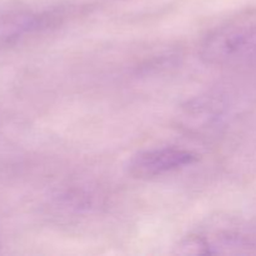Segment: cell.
Listing matches in <instances>:
<instances>
[{
	"label": "cell",
	"instance_id": "6da1fadb",
	"mask_svg": "<svg viewBox=\"0 0 256 256\" xmlns=\"http://www.w3.org/2000/svg\"><path fill=\"white\" fill-rule=\"evenodd\" d=\"M204 62L214 66H240L256 60V24L232 22L215 28L199 49Z\"/></svg>",
	"mask_w": 256,
	"mask_h": 256
},
{
	"label": "cell",
	"instance_id": "7a4b0ae2",
	"mask_svg": "<svg viewBox=\"0 0 256 256\" xmlns=\"http://www.w3.org/2000/svg\"><path fill=\"white\" fill-rule=\"evenodd\" d=\"M198 160V154L182 148H154L134 155L129 162L128 170L132 176L138 179H150L184 169L194 165Z\"/></svg>",
	"mask_w": 256,
	"mask_h": 256
}]
</instances>
